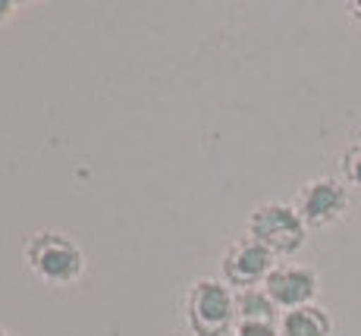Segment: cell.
<instances>
[{
    "mask_svg": "<svg viewBox=\"0 0 361 336\" xmlns=\"http://www.w3.org/2000/svg\"><path fill=\"white\" fill-rule=\"evenodd\" d=\"M23 261L38 280L51 286H73L85 274V251L60 229H38L23 245Z\"/></svg>",
    "mask_w": 361,
    "mask_h": 336,
    "instance_id": "cell-1",
    "label": "cell"
},
{
    "mask_svg": "<svg viewBox=\"0 0 361 336\" xmlns=\"http://www.w3.org/2000/svg\"><path fill=\"white\" fill-rule=\"evenodd\" d=\"M185 324L192 336H230L239 324L235 318V289L214 277H201L185 292Z\"/></svg>",
    "mask_w": 361,
    "mask_h": 336,
    "instance_id": "cell-2",
    "label": "cell"
},
{
    "mask_svg": "<svg viewBox=\"0 0 361 336\" xmlns=\"http://www.w3.org/2000/svg\"><path fill=\"white\" fill-rule=\"evenodd\" d=\"M245 236L258 239L276 258H293L308 242V227L286 201H264L245 220Z\"/></svg>",
    "mask_w": 361,
    "mask_h": 336,
    "instance_id": "cell-3",
    "label": "cell"
},
{
    "mask_svg": "<svg viewBox=\"0 0 361 336\" xmlns=\"http://www.w3.org/2000/svg\"><path fill=\"white\" fill-rule=\"evenodd\" d=\"M293 208L308 229H327L349 214V186L339 176H314L295 192Z\"/></svg>",
    "mask_w": 361,
    "mask_h": 336,
    "instance_id": "cell-4",
    "label": "cell"
},
{
    "mask_svg": "<svg viewBox=\"0 0 361 336\" xmlns=\"http://www.w3.org/2000/svg\"><path fill=\"white\" fill-rule=\"evenodd\" d=\"M276 255L267 251L258 239L252 236H239L226 245L224 258H220V280H224L230 289H255L264 286L270 277V270L276 268Z\"/></svg>",
    "mask_w": 361,
    "mask_h": 336,
    "instance_id": "cell-5",
    "label": "cell"
},
{
    "mask_svg": "<svg viewBox=\"0 0 361 336\" xmlns=\"http://www.w3.org/2000/svg\"><path fill=\"white\" fill-rule=\"evenodd\" d=\"M264 289L280 311H293V308L314 305V299L321 296V274L311 264L283 261L270 270Z\"/></svg>",
    "mask_w": 361,
    "mask_h": 336,
    "instance_id": "cell-6",
    "label": "cell"
},
{
    "mask_svg": "<svg viewBox=\"0 0 361 336\" xmlns=\"http://www.w3.org/2000/svg\"><path fill=\"white\" fill-rule=\"evenodd\" d=\"M280 336H333V318L327 308L305 305L280 314Z\"/></svg>",
    "mask_w": 361,
    "mask_h": 336,
    "instance_id": "cell-7",
    "label": "cell"
},
{
    "mask_svg": "<svg viewBox=\"0 0 361 336\" xmlns=\"http://www.w3.org/2000/svg\"><path fill=\"white\" fill-rule=\"evenodd\" d=\"M280 308L274 305V299L267 296L264 286L255 289H239L235 292V318L242 320H255V324H280Z\"/></svg>",
    "mask_w": 361,
    "mask_h": 336,
    "instance_id": "cell-8",
    "label": "cell"
},
{
    "mask_svg": "<svg viewBox=\"0 0 361 336\" xmlns=\"http://www.w3.org/2000/svg\"><path fill=\"white\" fill-rule=\"evenodd\" d=\"M339 179L352 188H361V138L339 154Z\"/></svg>",
    "mask_w": 361,
    "mask_h": 336,
    "instance_id": "cell-9",
    "label": "cell"
},
{
    "mask_svg": "<svg viewBox=\"0 0 361 336\" xmlns=\"http://www.w3.org/2000/svg\"><path fill=\"white\" fill-rule=\"evenodd\" d=\"M233 336H280V327H276V324H255V320H242V324H235Z\"/></svg>",
    "mask_w": 361,
    "mask_h": 336,
    "instance_id": "cell-10",
    "label": "cell"
},
{
    "mask_svg": "<svg viewBox=\"0 0 361 336\" xmlns=\"http://www.w3.org/2000/svg\"><path fill=\"white\" fill-rule=\"evenodd\" d=\"M19 4H13V0H0V25H6L13 16H16Z\"/></svg>",
    "mask_w": 361,
    "mask_h": 336,
    "instance_id": "cell-11",
    "label": "cell"
},
{
    "mask_svg": "<svg viewBox=\"0 0 361 336\" xmlns=\"http://www.w3.org/2000/svg\"><path fill=\"white\" fill-rule=\"evenodd\" d=\"M349 16L355 19V23H361V0H355V4H349Z\"/></svg>",
    "mask_w": 361,
    "mask_h": 336,
    "instance_id": "cell-12",
    "label": "cell"
},
{
    "mask_svg": "<svg viewBox=\"0 0 361 336\" xmlns=\"http://www.w3.org/2000/svg\"><path fill=\"white\" fill-rule=\"evenodd\" d=\"M0 336H13V333H10V330H4V327H0Z\"/></svg>",
    "mask_w": 361,
    "mask_h": 336,
    "instance_id": "cell-13",
    "label": "cell"
}]
</instances>
